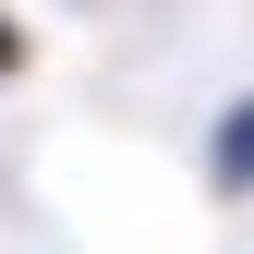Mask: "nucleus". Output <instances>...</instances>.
Returning a JSON list of instances; mask_svg holds the SVG:
<instances>
[{
    "label": "nucleus",
    "mask_w": 254,
    "mask_h": 254,
    "mask_svg": "<svg viewBox=\"0 0 254 254\" xmlns=\"http://www.w3.org/2000/svg\"><path fill=\"white\" fill-rule=\"evenodd\" d=\"M206 182H218L230 206L254 194V85H242V97L218 109V121H206Z\"/></svg>",
    "instance_id": "nucleus-1"
},
{
    "label": "nucleus",
    "mask_w": 254,
    "mask_h": 254,
    "mask_svg": "<svg viewBox=\"0 0 254 254\" xmlns=\"http://www.w3.org/2000/svg\"><path fill=\"white\" fill-rule=\"evenodd\" d=\"M24 73H37V24H24V12H0V85H24Z\"/></svg>",
    "instance_id": "nucleus-2"
}]
</instances>
